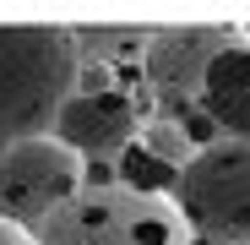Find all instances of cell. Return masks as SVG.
Here are the masks:
<instances>
[{
    "instance_id": "1",
    "label": "cell",
    "mask_w": 250,
    "mask_h": 245,
    "mask_svg": "<svg viewBox=\"0 0 250 245\" xmlns=\"http://www.w3.org/2000/svg\"><path fill=\"white\" fill-rule=\"evenodd\" d=\"M82 55L60 22H0V147L49 136L60 104L76 93Z\"/></svg>"
},
{
    "instance_id": "7",
    "label": "cell",
    "mask_w": 250,
    "mask_h": 245,
    "mask_svg": "<svg viewBox=\"0 0 250 245\" xmlns=\"http://www.w3.org/2000/svg\"><path fill=\"white\" fill-rule=\"evenodd\" d=\"M201 114L212 120V131L250 136V49H223L201 76Z\"/></svg>"
},
{
    "instance_id": "2",
    "label": "cell",
    "mask_w": 250,
    "mask_h": 245,
    "mask_svg": "<svg viewBox=\"0 0 250 245\" xmlns=\"http://www.w3.org/2000/svg\"><path fill=\"white\" fill-rule=\"evenodd\" d=\"M38 245H190V223L174 196H147L131 185H82L49 218H38Z\"/></svg>"
},
{
    "instance_id": "11",
    "label": "cell",
    "mask_w": 250,
    "mask_h": 245,
    "mask_svg": "<svg viewBox=\"0 0 250 245\" xmlns=\"http://www.w3.org/2000/svg\"><path fill=\"white\" fill-rule=\"evenodd\" d=\"M0 245H38V234L17 218H0Z\"/></svg>"
},
{
    "instance_id": "4",
    "label": "cell",
    "mask_w": 250,
    "mask_h": 245,
    "mask_svg": "<svg viewBox=\"0 0 250 245\" xmlns=\"http://www.w3.org/2000/svg\"><path fill=\"white\" fill-rule=\"evenodd\" d=\"M82 185H87V163L55 136H27L0 147V218L38 223Z\"/></svg>"
},
{
    "instance_id": "3",
    "label": "cell",
    "mask_w": 250,
    "mask_h": 245,
    "mask_svg": "<svg viewBox=\"0 0 250 245\" xmlns=\"http://www.w3.org/2000/svg\"><path fill=\"white\" fill-rule=\"evenodd\" d=\"M174 207L190 229L218 245L250 240V136H218L196 147V158L174 175Z\"/></svg>"
},
{
    "instance_id": "9",
    "label": "cell",
    "mask_w": 250,
    "mask_h": 245,
    "mask_svg": "<svg viewBox=\"0 0 250 245\" xmlns=\"http://www.w3.org/2000/svg\"><path fill=\"white\" fill-rule=\"evenodd\" d=\"M136 136H142V153H147V158H158L163 169H174V175H180L185 163L196 158L190 136L180 131V120H147V126H142Z\"/></svg>"
},
{
    "instance_id": "10",
    "label": "cell",
    "mask_w": 250,
    "mask_h": 245,
    "mask_svg": "<svg viewBox=\"0 0 250 245\" xmlns=\"http://www.w3.org/2000/svg\"><path fill=\"white\" fill-rule=\"evenodd\" d=\"M120 185H131V191H147V196H169L163 185L174 180V169H163L158 158H147L142 147H125V158H120Z\"/></svg>"
},
{
    "instance_id": "12",
    "label": "cell",
    "mask_w": 250,
    "mask_h": 245,
    "mask_svg": "<svg viewBox=\"0 0 250 245\" xmlns=\"http://www.w3.org/2000/svg\"><path fill=\"white\" fill-rule=\"evenodd\" d=\"M245 33H250V27H245Z\"/></svg>"
},
{
    "instance_id": "5",
    "label": "cell",
    "mask_w": 250,
    "mask_h": 245,
    "mask_svg": "<svg viewBox=\"0 0 250 245\" xmlns=\"http://www.w3.org/2000/svg\"><path fill=\"white\" fill-rule=\"evenodd\" d=\"M234 33L229 22H169V27H147V44H142V71H147V88L163 98H190L201 93V76L223 49H234Z\"/></svg>"
},
{
    "instance_id": "6",
    "label": "cell",
    "mask_w": 250,
    "mask_h": 245,
    "mask_svg": "<svg viewBox=\"0 0 250 245\" xmlns=\"http://www.w3.org/2000/svg\"><path fill=\"white\" fill-rule=\"evenodd\" d=\"M136 131H142V104H136V93H120V88L71 93L55 114V142H65L82 163L125 153Z\"/></svg>"
},
{
    "instance_id": "8",
    "label": "cell",
    "mask_w": 250,
    "mask_h": 245,
    "mask_svg": "<svg viewBox=\"0 0 250 245\" xmlns=\"http://www.w3.org/2000/svg\"><path fill=\"white\" fill-rule=\"evenodd\" d=\"M71 44H76V55H93L98 66H120V60H136V55H142L147 27L93 22V27H71Z\"/></svg>"
}]
</instances>
